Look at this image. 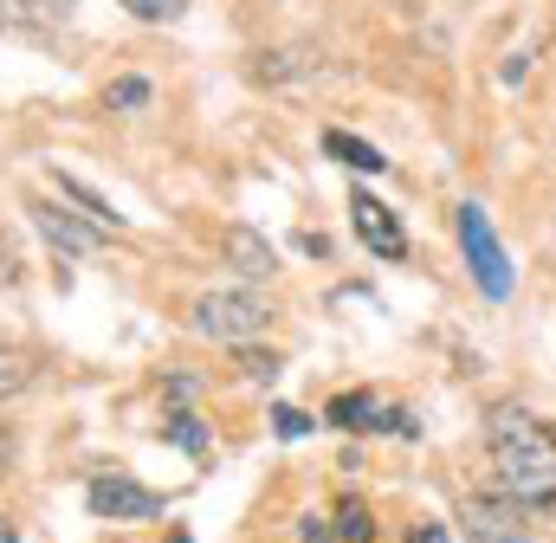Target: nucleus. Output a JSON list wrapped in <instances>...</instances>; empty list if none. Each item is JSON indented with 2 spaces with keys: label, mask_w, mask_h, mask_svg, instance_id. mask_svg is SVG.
<instances>
[{
  "label": "nucleus",
  "mask_w": 556,
  "mask_h": 543,
  "mask_svg": "<svg viewBox=\"0 0 556 543\" xmlns=\"http://www.w3.org/2000/svg\"><path fill=\"white\" fill-rule=\"evenodd\" d=\"M240 369H247L253 382H273V376H278V356H260V350H240Z\"/></svg>",
  "instance_id": "aec40b11"
},
{
  "label": "nucleus",
  "mask_w": 556,
  "mask_h": 543,
  "mask_svg": "<svg viewBox=\"0 0 556 543\" xmlns=\"http://www.w3.org/2000/svg\"><path fill=\"white\" fill-rule=\"evenodd\" d=\"M369 433H395V440H420V420H415V414H402V407H376Z\"/></svg>",
  "instance_id": "dca6fc26"
},
{
  "label": "nucleus",
  "mask_w": 556,
  "mask_h": 543,
  "mask_svg": "<svg viewBox=\"0 0 556 543\" xmlns=\"http://www.w3.org/2000/svg\"><path fill=\"white\" fill-rule=\"evenodd\" d=\"M188 324H194L201 337H214V343L247 350L253 337H266V330H273V304H266L260 291L227 285V291H201V298H194V311H188Z\"/></svg>",
  "instance_id": "f03ea898"
},
{
  "label": "nucleus",
  "mask_w": 556,
  "mask_h": 543,
  "mask_svg": "<svg viewBox=\"0 0 556 543\" xmlns=\"http://www.w3.org/2000/svg\"><path fill=\"white\" fill-rule=\"evenodd\" d=\"M485 453L505 479V492L531 512V505H556V433L538 407L498 402L485 420Z\"/></svg>",
  "instance_id": "f257e3e1"
},
{
  "label": "nucleus",
  "mask_w": 556,
  "mask_h": 543,
  "mask_svg": "<svg viewBox=\"0 0 556 543\" xmlns=\"http://www.w3.org/2000/svg\"><path fill=\"white\" fill-rule=\"evenodd\" d=\"M175 543H188V531H175Z\"/></svg>",
  "instance_id": "a878e982"
},
{
  "label": "nucleus",
  "mask_w": 556,
  "mask_h": 543,
  "mask_svg": "<svg viewBox=\"0 0 556 543\" xmlns=\"http://www.w3.org/2000/svg\"><path fill=\"white\" fill-rule=\"evenodd\" d=\"M408 543H453V538H446L433 518H415V525H408Z\"/></svg>",
  "instance_id": "412c9836"
},
{
  "label": "nucleus",
  "mask_w": 556,
  "mask_h": 543,
  "mask_svg": "<svg viewBox=\"0 0 556 543\" xmlns=\"http://www.w3.org/2000/svg\"><path fill=\"white\" fill-rule=\"evenodd\" d=\"M525 72H531V46H525V52H511V59H505V72H498V78H505V85H518V78H525Z\"/></svg>",
  "instance_id": "4be33fe9"
},
{
  "label": "nucleus",
  "mask_w": 556,
  "mask_h": 543,
  "mask_svg": "<svg viewBox=\"0 0 556 543\" xmlns=\"http://www.w3.org/2000/svg\"><path fill=\"white\" fill-rule=\"evenodd\" d=\"M459 531L472 543H531V525H525V505L511 492H472L459 505Z\"/></svg>",
  "instance_id": "20e7f679"
},
{
  "label": "nucleus",
  "mask_w": 556,
  "mask_h": 543,
  "mask_svg": "<svg viewBox=\"0 0 556 543\" xmlns=\"http://www.w3.org/2000/svg\"><path fill=\"white\" fill-rule=\"evenodd\" d=\"M117 7H130L137 20H149V26H168V20L188 13V0H117Z\"/></svg>",
  "instance_id": "f3484780"
},
{
  "label": "nucleus",
  "mask_w": 556,
  "mask_h": 543,
  "mask_svg": "<svg viewBox=\"0 0 556 543\" xmlns=\"http://www.w3.org/2000/svg\"><path fill=\"white\" fill-rule=\"evenodd\" d=\"M337 538L343 543H376V525H369L363 498H343V505H337Z\"/></svg>",
  "instance_id": "2eb2a0df"
},
{
  "label": "nucleus",
  "mask_w": 556,
  "mask_h": 543,
  "mask_svg": "<svg viewBox=\"0 0 556 543\" xmlns=\"http://www.w3.org/2000/svg\"><path fill=\"white\" fill-rule=\"evenodd\" d=\"M104 104H111V111H142V104H149V85H142V78H117V85L104 91Z\"/></svg>",
  "instance_id": "a211bd4d"
},
{
  "label": "nucleus",
  "mask_w": 556,
  "mask_h": 543,
  "mask_svg": "<svg viewBox=\"0 0 556 543\" xmlns=\"http://www.w3.org/2000/svg\"><path fill=\"white\" fill-rule=\"evenodd\" d=\"M220 247H227V260L247 272V278H273V272H278L273 240H266V233H253V227H227V233H220Z\"/></svg>",
  "instance_id": "6e6552de"
},
{
  "label": "nucleus",
  "mask_w": 556,
  "mask_h": 543,
  "mask_svg": "<svg viewBox=\"0 0 556 543\" xmlns=\"http://www.w3.org/2000/svg\"><path fill=\"white\" fill-rule=\"evenodd\" d=\"M324 149H330L343 168H363V175H382V168H389L376 142H363V136H350V130H324Z\"/></svg>",
  "instance_id": "9d476101"
},
{
  "label": "nucleus",
  "mask_w": 556,
  "mask_h": 543,
  "mask_svg": "<svg viewBox=\"0 0 556 543\" xmlns=\"http://www.w3.org/2000/svg\"><path fill=\"white\" fill-rule=\"evenodd\" d=\"M453 233H459V253H466L472 285H479L485 298H511V260H505V247H498V233H492V214H485L479 201H459V207H453Z\"/></svg>",
  "instance_id": "7ed1b4c3"
},
{
  "label": "nucleus",
  "mask_w": 556,
  "mask_h": 543,
  "mask_svg": "<svg viewBox=\"0 0 556 543\" xmlns=\"http://www.w3.org/2000/svg\"><path fill=\"white\" fill-rule=\"evenodd\" d=\"M350 220H356V240L376 253V260H408V233H402V220L376 201V194H350Z\"/></svg>",
  "instance_id": "423d86ee"
},
{
  "label": "nucleus",
  "mask_w": 556,
  "mask_h": 543,
  "mask_svg": "<svg viewBox=\"0 0 556 543\" xmlns=\"http://www.w3.org/2000/svg\"><path fill=\"white\" fill-rule=\"evenodd\" d=\"M26 214H33V227H39L59 253H91V247L104 240L98 227H78V220H72L65 207H52V201H26Z\"/></svg>",
  "instance_id": "0eeeda50"
},
{
  "label": "nucleus",
  "mask_w": 556,
  "mask_h": 543,
  "mask_svg": "<svg viewBox=\"0 0 556 543\" xmlns=\"http://www.w3.org/2000/svg\"><path fill=\"white\" fill-rule=\"evenodd\" d=\"M162 440H175L181 453H194V459H207V427L188 414V407H175V414H162Z\"/></svg>",
  "instance_id": "f8f14e48"
},
{
  "label": "nucleus",
  "mask_w": 556,
  "mask_h": 543,
  "mask_svg": "<svg viewBox=\"0 0 556 543\" xmlns=\"http://www.w3.org/2000/svg\"><path fill=\"white\" fill-rule=\"evenodd\" d=\"M7 459H13V440H7V433H0V472H7Z\"/></svg>",
  "instance_id": "b1692460"
},
{
  "label": "nucleus",
  "mask_w": 556,
  "mask_h": 543,
  "mask_svg": "<svg viewBox=\"0 0 556 543\" xmlns=\"http://www.w3.org/2000/svg\"><path fill=\"white\" fill-rule=\"evenodd\" d=\"M304 543H330V525L324 518H304Z\"/></svg>",
  "instance_id": "5701e85b"
},
{
  "label": "nucleus",
  "mask_w": 556,
  "mask_h": 543,
  "mask_svg": "<svg viewBox=\"0 0 556 543\" xmlns=\"http://www.w3.org/2000/svg\"><path fill=\"white\" fill-rule=\"evenodd\" d=\"M59 194H72V201L85 207V227H98V233H117V227H124V214H117L111 201H98V194H91L85 181H72V175H59Z\"/></svg>",
  "instance_id": "9b49d317"
},
{
  "label": "nucleus",
  "mask_w": 556,
  "mask_h": 543,
  "mask_svg": "<svg viewBox=\"0 0 556 543\" xmlns=\"http://www.w3.org/2000/svg\"><path fill=\"white\" fill-rule=\"evenodd\" d=\"M273 427H278V440H304V433H311V414H298V407H278Z\"/></svg>",
  "instance_id": "6ab92c4d"
},
{
  "label": "nucleus",
  "mask_w": 556,
  "mask_h": 543,
  "mask_svg": "<svg viewBox=\"0 0 556 543\" xmlns=\"http://www.w3.org/2000/svg\"><path fill=\"white\" fill-rule=\"evenodd\" d=\"M26 376H33V356H26L20 343H7V337H0V402H7V395H20V389H26Z\"/></svg>",
  "instance_id": "4468645a"
},
{
  "label": "nucleus",
  "mask_w": 556,
  "mask_h": 543,
  "mask_svg": "<svg viewBox=\"0 0 556 543\" xmlns=\"http://www.w3.org/2000/svg\"><path fill=\"white\" fill-rule=\"evenodd\" d=\"M0 543H20V531H13V525H7V518H0Z\"/></svg>",
  "instance_id": "393cba45"
},
{
  "label": "nucleus",
  "mask_w": 556,
  "mask_h": 543,
  "mask_svg": "<svg viewBox=\"0 0 556 543\" xmlns=\"http://www.w3.org/2000/svg\"><path fill=\"white\" fill-rule=\"evenodd\" d=\"M85 505H91L98 518H111V525H142V518H162V492L137 485L130 472H98V479L85 485Z\"/></svg>",
  "instance_id": "39448f33"
},
{
  "label": "nucleus",
  "mask_w": 556,
  "mask_h": 543,
  "mask_svg": "<svg viewBox=\"0 0 556 543\" xmlns=\"http://www.w3.org/2000/svg\"><path fill=\"white\" fill-rule=\"evenodd\" d=\"M72 0H0V26L7 33H33V26H59Z\"/></svg>",
  "instance_id": "1a4fd4ad"
},
{
  "label": "nucleus",
  "mask_w": 556,
  "mask_h": 543,
  "mask_svg": "<svg viewBox=\"0 0 556 543\" xmlns=\"http://www.w3.org/2000/svg\"><path fill=\"white\" fill-rule=\"evenodd\" d=\"M324 420H337V427H369L376 420V395H363V389H350V395H337V402L324 407Z\"/></svg>",
  "instance_id": "ddd939ff"
}]
</instances>
